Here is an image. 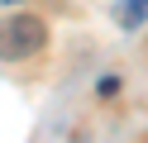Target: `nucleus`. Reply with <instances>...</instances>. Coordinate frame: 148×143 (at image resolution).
<instances>
[{
    "label": "nucleus",
    "mask_w": 148,
    "mask_h": 143,
    "mask_svg": "<svg viewBox=\"0 0 148 143\" xmlns=\"http://www.w3.org/2000/svg\"><path fill=\"white\" fill-rule=\"evenodd\" d=\"M43 43H48V29H43V19H34V14H10L0 24V57H5V62L34 57Z\"/></svg>",
    "instance_id": "obj_1"
},
{
    "label": "nucleus",
    "mask_w": 148,
    "mask_h": 143,
    "mask_svg": "<svg viewBox=\"0 0 148 143\" xmlns=\"http://www.w3.org/2000/svg\"><path fill=\"white\" fill-rule=\"evenodd\" d=\"M148 19V0H124V5H119V24L124 29H138Z\"/></svg>",
    "instance_id": "obj_2"
},
{
    "label": "nucleus",
    "mask_w": 148,
    "mask_h": 143,
    "mask_svg": "<svg viewBox=\"0 0 148 143\" xmlns=\"http://www.w3.org/2000/svg\"><path fill=\"white\" fill-rule=\"evenodd\" d=\"M5 5H14V0H5Z\"/></svg>",
    "instance_id": "obj_3"
}]
</instances>
